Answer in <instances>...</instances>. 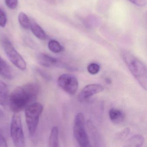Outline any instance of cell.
I'll return each instance as SVG.
<instances>
[{"mask_svg": "<svg viewBox=\"0 0 147 147\" xmlns=\"http://www.w3.org/2000/svg\"><path fill=\"white\" fill-rule=\"evenodd\" d=\"M40 87L31 82L18 86L9 96V109L14 113H19L30 105L35 102L39 93Z\"/></svg>", "mask_w": 147, "mask_h": 147, "instance_id": "6da1fadb", "label": "cell"}, {"mask_svg": "<svg viewBox=\"0 0 147 147\" xmlns=\"http://www.w3.org/2000/svg\"><path fill=\"white\" fill-rule=\"evenodd\" d=\"M121 55L129 71L142 87L146 90L147 87V72L145 64L128 51H122Z\"/></svg>", "mask_w": 147, "mask_h": 147, "instance_id": "7a4b0ae2", "label": "cell"}, {"mask_svg": "<svg viewBox=\"0 0 147 147\" xmlns=\"http://www.w3.org/2000/svg\"><path fill=\"white\" fill-rule=\"evenodd\" d=\"M43 105L39 102L33 103L25 109V118L29 134H35L39 124L40 117L43 111Z\"/></svg>", "mask_w": 147, "mask_h": 147, "instance_id": "3957f363", "label": "cell"}, {"mask_svg": "<svg viewBox=\"0 0 147 147\" xmlns=\"http://www.w3.org/2000/svg\"><path fill=\"white\" fill-rule=\"evenodd\" d=\"M73 135L80 147H95L90 142L85 128V119L83 114L76 115L73 128Z\"/></svg>", "mask_w": 147, "mask_h": 147, "instance_id": "277c9868", "label": "cell"}, {"mask_svg": "<svg viewBox=\"0 0 147 147\" xmlns=\"http://www.w3.org/2000/svg\"><path fill=\"white\" fill-rule=\"evenodd\" d=\"M1 44L11 63L21 70H25L26 69V63L25 60L16 50L9 40L5 36H2L1 38Z\"/></svg>", "mask_w": 147, "mask_h": 147, "instance_id": "5b68a950", "label": "cell"}, {"mask_svg": "<svg viewBox=\"0 0 147 147\" xmlns=\"http://www.w3.org/2000/svg\"><path fill=\"white\" fill-rule=\"evenodd\" d=\"M10 134L15 147H25V136L19 113H14L10 124Z\"/></svg>", "mask_w": 147, "mask_h": 147, "instance_id": "8992f818", "label": "cell"}, {"mask_svg": "<svg viewBox=\"0 0 147 147\" xmlns=\"http://www.w3.org/2000/svg\"><path fill=\"white\" fill-rule=\"evenodd\" d=\"M58 84L60 87L70 95H74L78 88V81L74 75L64 74L59 77Z\"/></svg>", "mask_w": 147, "mask_h": 147, "instance_id": "52a82bcc", "label": "cell"}, {"mask_svg": "<svg viewBox=\"0 0 147 147\" xmlns=\"http://www.w3.org/2000/svg\"><path fill=\"white\" fill-rule=\"evenodd\" d=\"M104 88L98 84H90L84 87L78 96V100L83 102L90 97L103 91Z\"/></svg>", "mask_w": 147, "mask_h": 147, "instance_id": "ba28073f", "label": "cell"}, {"mask_svg": "<svg viewBox=\"0 0 147 147\" xmlns=\"http://www.w3.org/2000/svg\"><path fill=\"white\" fill-rule=\"evenodd\" d=\"M37 61L41 66L47 68L62 67L64 64L59 59L45 53H40L37 57Z\"/></svg>", "mask_w": 147, "mask_h": 147, "instance_id": "9c48e42d", "label": "cell"}, {"mask_svg": "<svg viewBox=\"0 0 147 147\" xmlns=\"http://www.w3.org/2000/svg\"><path fill=\"white\" fill-rule=\"evenodd\" d=\"M0 75L7 79L12 80L14 78L13 70L9 65L0 57Z\"/></svg>", "mask_w": 147, "mask_h": 147, "instance_id": "30bf717a", "label": "cell"}, {"mask_svg": "<svg viewBox=\"0 0 147 147\" xmlns=\"http://www.w3.org/2000/svg\"><path fill=\"white\" fill-rule=\"evenodd\" d=\"M144 140L145 139L142 135H135L126 142L123 147H142Z\"/></svg>", "mask_w": 147, "mask_h": 147, "instance_id": "8fae6325", "label": "cell"}, {"mask_svg": "<svg viewBox=\"0 0 147 147\" xmlns=\"http://www.w3.org/2000/svg\"><path fill=\"white\" fill-rule=\"evenodd\" d=\"M109 116L112 122L117 124L121 123L123 121L125 115L124 113L120 110L112 109L109 111Z\"/></svg>", "mask_w": 147, "mask_h": 147, "instance_id": "7c38bea8", "label": "cell"}, {"mask_svg": "<svg viewBox=\"0 0 147 147\" xmlns=\"http://www.w3.org/2000/svg\"><path fill=\"white\" fill-rule=\"evenodd\" d=\"M30 29L35 36H36L38 38L41 40H44L46 39L47 35L45 31L35 22L31 21Z\"/></svg>", "mask_w": 147, "mask_h": 147, "instance_id": "4fadbf2b", "label": "cell"}, {"mask_svg": "<svg viewBox=\"0 0 147 147\" xmlns=\"http://www.w3.org/2000/svg\"><path fill=\"white\" fill-rule=\"evenodd\" d=\"M9 96L8 87L0 80V105H6L8 100Z\"/></svg>", "mask_w": 147, "mask_h": 147, "instance_id": "5bb4252c", "label": "cell"}, {"mask_svg": "<svg viewBox=\"0 0 147 147\" xmlns=\"http://www.w3.org/2000/svg\"><path fill=\"white\" fill-rule=\"evenodd\" d=\"M48 147H60L58 129L54 127L52 129L49 137Z\"/></svg>", "mask_w": 147, "mask_h": 147, "instance_id": "9a60e30c", "label": "cell"}, {"mask_svg": "<svg viewBox=\"0 0 147 147\" xmlns=\"http://www.w3.org/2000/svg\"><path fill=\"white\" fill-rule=\"evenodd\" d=\"M18 21L20 25L24 29H30L31 21L25 13L21 12L19 14Z\"/></svg>", "mask_w": 147, "mask_h": 147, "instance_id": "2e32d148", "label": "cell"}, {"mask_svg": "<svg viewBox=\"0 0 147 147\" xmlns=\"http://www.w3.org/2000/svg\"><path fill=\"white\" fill-rule=\"evenodd\" d=\"M48 47L50 51L54 53H59L64 50V47L55 40H51L49 41Z\"/></svg>", "mask_w": 147, "mask_h": 147, "instance_id": "e0dca14e", "label": "cell"}, {"mask_svg": "<svg viewBox=\"0 0 147 147\" xmlns=\"http://www.w3.org/2000/svg\"><path fill=\"white\" fill-rule=\"evenodd\" d=\"M100 69V67L99 65L96 63H92L90 64L87 67V70L88 72L91 74H96L99 72Z\"/></svg>", "mask_w": 147, "mask_h": 147, "instance_id": "ac0fdd59", "label": "cell"}, {"mask_svg": "<svg viewBox=\"0 0 147 147\" xmlns=\"http://www.w3.org/2000/svg\"><path fill=\"white\" fill-rule=\"evenodd\" d=\"M7 17L4 10L0 7V26L4 27L7 24Z\"/></svg>", "mask_w": 147, "mask_h": 147, "instance_id": "d6986e66", "label": "cell"}, {"mask_svg": "<svg viewBox=\"0 0 147 147\" xmlns=\"http://www.w3.org/2000/svg\"><path fill=\"white\" fill-rule=\"evenodd\" d=\"M5 1L7 7L10 9H15L17 7L18 0H5Z\"/></svg>", "mask_w": 147, "mask_h": 147, "instance_id": "ffe728a7", "label": "cell"}, {"mask_svg": "<svg viewBox=\"0 0 147 147\" xmlns=\"http://www.w3.org/2000/svg\"><path fill=\"white\" fill-rule=\"evenodd\" d=\"M130 132V129L129 128H126L117 134V137L121 140H124Z\"/></svg>", "mask_w": 147, "mask_h": 147, "instance_id": "44dd1931", "label": "cell"}, {"mask_svg": "<svg viewBox=\"0 0 147 147\" xmlns=\"http://www.w3.org/2000/svg\"><path fill=\"white\" fill-rule=\"evenodd\" d=\"M132 3L139 7H144L146 4V0H129Z\"/></svg>", "mask_w": 147, "mask_h": 147, "instance_id": "7402d4cb", "label": "cell"}, {"mask_svg": "<svg viewBox=\"0 0 147 147\" xmlns=\"http://www.w3.org/2000/svg\"><path fill=\"white\" fill-rule=\"evenodd\" d=\"M0 147H8L7 141L3 136L0 134Z\"/></svg>", "mask_w": 147, "mask_h": 147, "instance_id": "603a6c76", "label": "cell"}, {"mask_svg": "<svg viewBox=\"0 0 147 147\" xmlns=\"http://www.w3.org/2000/svg\"><path fill=\"white\" fill-rule=\"evenodd\" d=\"M37 71H38V73L40 75L41 77L44 78L45 79H50V76H49V75H48L47 73H46L44 71L40 69H37Z\"/></svg>", "mask_w": 147, "mask_h": 147, "instance_id": "cb8c5ba5", "label": "cell"}, {"mask_svg": "<svg viewBox=\"0 0 147 147\" xmlns=\"http://www.w3.org/2000/svg\"><path fill=\"white\" fill-rule=\"evenodd\" d=\"M45 1L51 4H54L56 2V0H45Z\"/></svg>", "mask_w": 147, "mask_h": 147, "instance_id": "d4e9b609", "label": "cell"}, {"mask_svg": "<svg viewBox=\"0 0 147 147\" xmlns=\"http://www.w3.org/2000/svg\"><path fill=\"white\" fill-rule=\"evenodd\" d=\"M4 112L0 109V119H2V118L4 117Z\"/></svg>", "mask_w": 147, "mask_h": 147, "instance_id": "484cf974", "label": "cell"}]
</instances>
